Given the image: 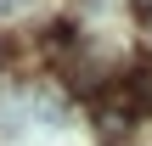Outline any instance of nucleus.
Wrapping results in <instances>:
<instances>
[{"label": "nucleus", "mask_w": 152, "mask_h": 146, "mask_svg": "<svg viewBox=\"0 0 152 146\" xmlns=\"http://www.w3.org/2000/svg\"><path fill=\"white\" fill-rule=\"evenodd\" d=\"M130 6H135V11H141V17H152V0H130Z\"/></svg>", "instance_id": "obj_5"}, {"label": "nucleus", "mask_w": 152, "mask_h": 146, "mask_svg": "<svg viewBox=\"0 0 152 146\" xmlns=\"http://www.w3.org/2000/svg\"><path fill=\"white\" fill-rule=\"evenodd\" d=\"M124 96H130V107H135V113H152V62H135V68H130Z\"/></svg>", "instance_id": "obj_1"}, {"label": "nucleus", "mask_w": 152, "mask_h": 146, "mask_svg": "<svg viewBox=\"0 0 152 146\" xmlns=\"http://www.w3.org/2000/svg\"><path fill=\"white\" fill-rule=\"evenodd\" d=\"M68 45H73V28H68V23H51V28H45V51L56 56V51H68Z\"/></svg>", "instance_id": "obj_2"}, {"label": "nucleus", "mask_w": 152, "mask_h": 146, "mask_svg": "<svg viewBox=\"0 0 152 146\" xmlns=\"http://www.w3.org/2000/svg\"><path fill=\"white\" fill-rule=\"evenodd\" d=\"M147 23H152V17H147Z\"/></svg>", "instance_id": "obj_6"}, {"label": "nucleus", "mask_w": 152, "mask_h": 146, "mask_svg": "<svg viewBox=\"0 0 152 146\" xmlns=\"http://www.w3.org/2000/svg\"><path fill=\"white\" fill-rule=\"evenodd\" d=\"M73 84H79V90H96V84H102V68H96V62H85V68L73 73Z\"/></svg>", "instance_id": "obj_3"}, {"label": "nucleus", "mask_w": 152, "mask_h": 146, "mask_svg": "<svg viewBox=\"0 0 152 146\" xmlns=\"http://www.w3.org/2000/svg\"><path fill=\"white\" fill-rule=\"evenodd\" d=\"M23 6H28V0H0V11H23Z\"/></svg>", "instance_id": "obj_4"}]
</instances>
